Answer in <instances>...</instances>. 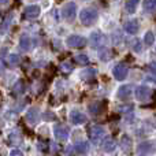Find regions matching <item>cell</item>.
<instances>
[{
	"instance_id": "1",
	"label": "cell",
	"mask_w": 156,
	"mask_h": 156,
	"mask_svg": "<svg viewBox=\"0 0 156 156\" xmlns=\"http://www.w3.org/2000/svg\"><path fill=\"white\" fill-rule=\"evenodd\" d=\"M88 136L94 145H99L105 140V130L99 125H93V126L89 127Z\"/></svg>"
},
{
	"instance_id": "2",
	"label": "cell",
	"mask_w": 156,
	"mask_h": 156,
	"mask_svg": "<svg viewBox=\"0 0 156 156\" xmlns=\"http://www.w3.org/2000/svg\"><path fill=\"white\" fill-rule=\"evenodd\" d=\"M80 19H81V23L82 25L90 26L97 19V11L94 10V8H83L80 14Z\"/></svg>"
},
{
	"instance_id": "3",
	"label": "cell",
	"mask_w": 156,
	"mask_h": 156,
	"mask_svg": "<svg viewBox=\"0 0 156 156\" xmlns=\"http://www.w3.org/2000/svg\"><path fill=\"white\" fill-rule=\"evenodd\" d=\"M107 36L103 34L101 32H93L90 34V44L93 48H103L107 44Z\"/></svg>"
},
{
	"instance_id": "4",
	"label": "cell",
	"mask_w": 156,
	"mask_h": 156,
	"mask_svg": "<svg viewBox=\"0 0 156 156\" xmlns=\"http://www.w3.org/2000/svg\"><path fill=\"white\" fill-rule=\"evenodd\" d=\"M136 99L138 101H147V100L151 99L152 96V90L145 85H141V86H137L136 88Z\"/></svg>"
},
{
	"instance_id": "5",
	"label": "cell",
	"mask_w": 156,
	"mask_h": 156,
	"mask_svg": "<svg viewBox=\"0 0 156 156\" xmlns=\"http://www.w3.org/2000/svg\"><path fill=\"white\" fill-rule=\"evenodd\" d=\"M67 45L71 48H83L86 45V38L82 36L73 34L67 38Z\"/></svg>"
},
{
	"instance_id": "6",
	"label": "cell",
	"mask_w": 156,
	"mask_h": 156,
	"mask_svg": "<svg viewBox=\"0 0 156 156\" xmlns=\"http://www.w3.org/2000/svg\"><path fill=\"white\" fill-rule=\"evenodd\" d=\"M127 73H129V69H127V66L123 65V63H118L112 70L114 77H115V80H118V81H123L125 78L127 77Z\"/></svg>"
},
{
	"instance_id": "7",
	"label": "cell",
	"mask_w": 156,
	"mask_h": 156,
	"mask_svg": "<svg viewBox=\"0 0 156 156\" xmlns=\"http://www.w3.org/2000/svg\"><path fill=\"white\" fill-rule=\"evenodd\" d=\"M76 14H77L76 3H67V4L63 7V16H65V19H67V21H73V19L76 18Z\"/></svg>"
},
{
	"instance_id": "8",
	"label": "cell",
	"mask_w": 156,
	"mask_h": 156,
	"mask_svg": "<svg viewBox=\"0 0 156 156\" xmlns=\"http://www.w3.org/2000/svg\"><path fill=\"white\" fill-rule=\"evenodd\" d=\"M54 133H55V137H56L58 140H62V141L67 140L69 136H70V130H69V127L63 126V125H59V126L55 127Z\"/></svg>"
},
{
	"instance_id": "9",
	"label": "cell",
	"mask_w": 156,
	"mask_h": 156,
	"mask_svg": "<svg viewBox=\"0 0 156 156\" xmlns=\"http://www.w3.org/2000/svg\"><path fill=\"white\" fill-rule=\"evenodd\" d=\"M40 15V7L38 5H27L23 11V16L26 19H34Z\"/></svg>"
},
{
	"instance_id": "10",
	"label": "cell",
	"mask_w": 156,
	"mask_h": 156,
	"mask_svg": "<svg viewBox=\"0 0 156 156\" xmlns=\"http://www.w3.org/2000/svg\"><path fill=\"white\" fill-rule=\"evenodd\" d=\"M132 96V86L130 85H122L116 92V97L121 100H127Z\"/></svg>"
},
{
	"instance_id": "11",
	"label": "cell",
	"mask_w": 156,
	"mask_h": 156,
	"mask_svg": "<svg viewBox=\"0 0 156 156\" xmlns=\"http://www.w3.org/2000/svg\"><path fill=\"white\" fill-rule=\"evenodd\" d=\"M138 29H140V25H138L137 19H130V21H127L125 23V30L129 34H136L138 32Z\"/></svg>"
},
{
	"instance_id": "12",
	"label": "cell",
	"mask_w": 156,
	"mask_h": 156,
	"mask_svg": "<svg viewBox=\"0 0 156 156\" xmlns=\"http://www.w3.org/2000/svg\"><path fill=\"white\" fill-rule=\"evenodd\" d=\"M70 119L74 125H81L86 122V116L85 114H82L81 111H71L70 114Z\"/></svg>"
},
{
	"instance_id": "13",
	"label": "cell",
	"mask_w": 156,
	"mask_h": 156,
	"mask_svg": "<svg viewBox=\"0 0 156 156\" xmlns=\"http://www.w3.org/2000/svg\"><path fill=\"white\" fill-rule=\"evenodd\" d=\"M119 147H121V148L123 149L125 152H130V151H132V148H133V141H132V138H130L129 136L123 134V136L121 137V141H119Z\"/></svg>"
},
{
	"instance_id": "14",
	"label": "cell",
	"mask_w": 156,
	"mask_h": 156,
	"mask_svg": "<svg viewBox=\"0 0 156 156\" xmlns=\"http://www.w3.org/2000/svg\"><path fill=\"white\" fill-rule=\"evenodd\" d=\"M32 45H33L32 38H30L29 36H26V34L22 36L21 40H19V48H21L22 51H29V49L32 48Z\"/></svg>"
},
{
	"instance_id": "15",
	"label": "cell",
	"mask_w": 156,
	"mask_h": 156,
	"mask_svg": "<svg viewBox=\"0 0 156 156\" xmlns=\"http://www.w3.org/2000/svg\"><path fill=\"white\" fill-rule=\"evenodd\" d=\"M104 111V104L101 101H97V103H92L89 105V112L93 114V115H100V114Z\"/></svg>"
},
{
	"instance_id": "16",
	"label": "cell",
	"mask_w": 156,
	"mask_h": 156,
	"mask_svg": "<svg viewBox=\"0 0 156 156\" xmlns=\"http://www.w3.org/2000/svg\"><path fill=\"white\" fill-rule=\"evenodd\" d=\"M101 145H103V149H104L105 152H112L114 149L116 148V143L111 137H105V140L101 143Z\"/></svg>"
},
{
	"instance_id": "17",
	"label": "cell",
	"mask_w": 156,
	"mask_h": 156,
	"mask_svg": "<svg viewBox=\"0 0 156 156\" xmlns=\"http://www.w3.org/2000/svg\"><path fill=\"white\" fill-rule=\"evenodd\" d=\"M38 116H40V112H38L37 108H32V110H29L26 114V119L30 123H36V122L38 121Z\"/></svg>"
},
{
	"instance_id": "18",
	"label": "cell",
	"mask_w": 156,
	"mask_h": 156,
	"mask_svg": "<svg viewBox=\"0 0 156 156\" xmlns=\"http://www.w3.org/2000/svg\"><path fill=\"white\" fill-rule=\"evenodd\" d=\"M138 3H140V0H126V3H125V8H126V11L129 14H133L136 10H137Z\"/></svg>"
},
{
	"instance_id": "19",
	"label": "cell",
	"mask_w": 156,
	"mask_h": 156,
	"mask_svg": "<svg viewBox=\"0 0 156 156\" xmlns=\"http://www.w3.org/2000/svg\"><path fill=\"white\" fill-rule=\"evenodd\" d=\"M96 77V70L94 69H86V70H82L81 71V78L82 80H86V81H90Z\"/></svg>"
},
{
	"instance_id": "20",
	"label": "cell",
	"mask_w": 156,
	"mask_h": 156,
	"mask_svg": "<svg viewBox=\"0 0 156 156\" xmlns=\"http://www.w3.org/2000/svg\"><path fill=\"white\" fill-rule=\"evenodd\" d=\"M148 152H154V145H152V144L145 143V144H140V145H138V154L140 155L148 154Z\"/></svg>"
},
{
	"instance_id": "21",
	"label": "cell",
	"mask_w": 156,
	"mask_h": 156,
	"mask_svg": "<svg viewBox=\"0 0 156 156\" xmlns=\"http://www.w3.org/2000/svg\"><path fill=\"white\" fill-rule=\"evenodd\" d=\"M144 8L148 12H156V0H144Z\"/></svg>"
},
{
	"instance_id": "22",
	"label": "cell",
	"mask_w": 156,
	"mask_h": 156,
	"mask_svg": "<svg viewBox=\"0 0 156 156\" xmlns=\"http://www.w3.org/2000/svg\"><path fill=\"white\" fill-rule=\"evenodd\" d=\"M22 143V138L19 137L16 133H11L10 136H8V144L10 145H18V144Z\"/></svg>"
},
{
	"instance_id": "23",
	"label": "cell",
	"mask_w": 156,
	"mask_h": 156,
	"mask_svg": "<svg viewBox=\"0 0 156 156\" xmlns=\"http://www.w3.org/2000/svg\"><path fill=\"white\" fill-rule=\"evenodd\" d=\"M76 151L78 152V154H88L89 151V145L88 143H80L76 145Z\"/></svg>"
},
{
	"instance_id": "24",
	"label": "cell",
	"mask_w": 156,
	"mask_h": 156,
	"mask_svg": "<svg viewBox=\"0 0 156 156\" xmlns=\"http://www.w3.org/2000/svg\"><path fill=\"white\" fill-rule=\"evenodd\" d=\"M60 70H62L63 73L69 74V73H71V71H73V65H71V63H69V62H63V63H60Z\"/></svg>"
},
{
	"instance_id": "25",
	"label": "cell",
	"mask_w": 156,
	"mask_h": 156,
	"mask_svg": "<svg viewBox=\"0 0 156 156\" xmlns=\"http://www.w3.org/2000/svg\"><path fill=\"white\" fill-rule=\"evenodd\" d=\"M7 60H8V65L16 66L19 63V56H18V55H15V54H11V55H8Z\"/></svg>"
},
{
	"instance_id": "26",
	"label": "cell",
	"mask_w": 156,
	"mask_h": 156,
	"mask_svg": "<svg viewBox=\"0 0 156 156\" xmlns=\"http://www.w3.org/2000/svg\"><path fill=\"white\" fill-rule=\"evenodd\" d=\"M11 22H12V15H8L5 16L4 19H3V25H2V32H5V29H7L8 26L11 25Z\"/></svg>"
},
{
	"instance_id": "27",
	"label": "cell",
	"mask_w": 156,
	"mask_h": 156,
	"mask_svg": "<svg viewBox=\"0 0 156 156\" xmlns=\"http://www.w3.org/2000/svg\"><path fill=\"white\" fill-rule=\"evenodd\" d=\"M74 60H76L77 63H80V65H88L89 63V59L86 55H77Z\"/></svg>"
},
{
	"instance_id": "28",
	"label": "cell",
	"mask_w": 156,
	"mask_h": 156,
	"mask_svg": "<svg viewBox=\"0 0 156 156\" xmlns=\"http://www.w3.org/2000/svg\"><path fill=\"white\" fill-rule=\"evenodd\" d=\"M144 40H145V44H147V45H152V43H154V40H155L154 33H152V32H147V34H145V37H144Z\"/></svg>"
},
{
	"instance_id": "29",
	"label": "cell",
	"mask_w": 156,
	"mask_h": 156,
	"mask_svg": "<svg viewBox=\"0 0 156 156\" xmlns=\"http://www.w3.org/2000/svg\"><path fill=\"white\" fill-rule=\"evenodd\" d=\"M133 108H134L133 107V104H125V105H121L118 110L121 111V112H132Z\"/></svg>"
},
{
	"instance_id": "30",
	"label": "cell",
	"mask_w": 156,
	"mask_h": 156,
	"mask_svg": "<svg viewBox=\"0 0 156 156\" xmlns=\"http://www.w3.org/2000/svg\"><path fill=\"white\" fill-rule=\"evenodd\" d=\"M133 48H134L136 52H140L141 51V43L138 40H134L133 41Z\"/></svg>"
},
{
	"instance_id": "31",
	"label": "cell",
	"mask_w": 156,
	"mask_h": 156,
	"mask_svg": "<svg viewBox=\"0 0 156 156\" xmlns=\"http://www.w3.org/2000/svg\"><path fill=\"white\" fill-rule=\"evenodd\" d=\"M14 90H18L19 93H22V92H23V82H22V81H18V82H16V85H15V89H14Z\"/></svg>"
},
{
	"instance_id": "32",
	"label": "cell",
	"mask_w": 156,
	"mask_h": 156,
	"mask_svg": "<svg viewBox=\"0 0 156 156\" xmlns=\"http://www.w3.org/2000/svg\"><path fill=\"white\" fill-rule=\"evenodd\" d=\"M10 156H25L23 154H22L21 151H18V149H14L12 152H11V155Z\"/></svg>"
},
{
	"instance_id": "33",
	"label": "cell",
	"mask_w": 156,
	"mask_h": 156,
	"mask_svg": "<svg viewBox=\"0 0 156 156\" xmlns=\"http://www.w3.org/2000/svg\"><path fill=\"white\" fill-rule=\"evenodd\" d=\"M38 148H40V151L41 152H47L48 151V149H47V144H41V143H38Z\"/></svg>"
},
{
	"instance_id": "34",
	"label": "cell",
	"mask_w": 156,
	"mask_h": 156,
	"mask_svg": "<svg viewBox=\"0 0 156 156\" xmlns=\"http://www.w3.org/2000/svg\"><path fill=\"white\" fill-rule=\"evenodd\" d=\"M149 69L152 70V73H155V74H156V62H152L151 65H149Z\"/></svg>"
},
{
	"instance_id": "35",
	"label": "cell",
	"mask_w": 156,
	"mask_h": 156,
	"mask_svg": "<svg viewBox=\"0 0 156 156\" xmlns=\"http://www.w3.org/2000/svg\"><path fill=\"white\" fill-rule=\"evenodd\" d=\"M5 2H7V0H2V4H5Z\"/></svg>"
}]
</instances>
